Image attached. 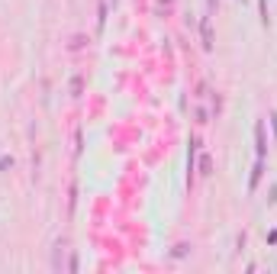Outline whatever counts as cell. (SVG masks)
<instances>
[{
  "label": "cell",
  "instance_id": "obj_3",
  "mask_svg": "<svg viewBox=\"0 0 277 274\" xmlns=\"http://www.w3.org/2000/svg\"><path fill=\"white\" fill-rule=\"evenodd\" d=\"M261 174H264V158H255V168H251V177H248V194H255V190H258Z\"/></svg>",
  "mask_w": 277,
  "mask_h": 274
},
{
  "label": "cell",
  "instance_id": "obj_7",
  "mask_svg": "<svg viewBox=\"0 0 277 274\" xmlns=\"http://www.w3.org/2000/svg\"><path fill=\"white\" fill-rule=\"evenodd\" d=\"M187 255H190V245L187 242H177L174 252H171V258H187Z\"/></svg>",
  "mask_w": 277,
  "mask_h": 274
},
{
  "label": "cell",
  "instance_id": "obj_11",
  "mask_svg": "<svg viewBox=\"0 0 277 274\" xmlns=\"http://www.w3.org/2000/svg\"><path fill=\"white\" fill-rule=\"evenodd\" d=\"M216 7H219V0H207V13H213Z\"/></svg>",
  "mask_w": 277,
  "mask_h": 274
},
{
  "label": "cell",
  "instance_id": "obj_6",
  "mask_svg": "<svg viewBox=\"0 0 277 274\" xmlns=\"http://www.w3.org/2000/svg\"><path fill=\"white\" fill-rule=\"evenodd\" d=\"M197 168H200V174H203V177H210V174H213V158H210L207 152H203L200 158H197Z\"/></svg>",
  "mask_w": 277,
  "mask_h": 274
},
{
  "label": "cell",
  "instance_id": "obj_5",
  "mask_svg": "<svg viewBox=\"0 0 277 274\" xmlns=\"http://www.w3.org/2000/svg\"><path fill=\"white\" fill-rule=\"evenodd\" d=\"M65 252H68V248H65V242H58V245H55V252H52V271H62V268H68V265H65Z\"/></svg>",
  "mask_w": 277,
  "mask_h": 274
},
{
  "label": "cell",
  "instance_id": "obj_10",
  "mask_svg": "<svg viewBox=\"0 0 277 274\" xmlns=\"http://www.w3.org/2000/svg\"><path fill=\"white\" fill-rule=\"evenodd\" d=\"M268 245H277V229H271V232H268Z\"/></svg>",
  "mask_w": 277,
  "mask_h": 274
},
{
  "label": "cell",
  "instance_id": "obj_12",
  "mask_svg": "<svg viewBox=\"0 0 277 274\" xmlns=\"http://www.w3.org/2000/svg\"><path fill=\"white\" fill-rule=\"evenodd\" d=\"M268 200H271V204H277V187H271V197Z\"/></svg>",
  "mask_w": 277,
  "mask_h": 274
},
{
  "label": "cell",
  "instance_id": "obj_8",
  "mask_svg": "<svg viewBox=\"0 0 277 274\" xmlns=\"http://www.w3.org/2000/svg\"><path fill=\"white\" fill-rule=\"evenodd\" d=\"M7 168H13V158H10V155H0V171H7Z\"/></svg>",
  "mask_w": 277,
  "mask_h": 274
},
{
  "label": "cell",
  "instance_id": "obj_4",
  "mask_svg": "<svg viewBox=\"0 0 277 274\" xmlns=\"http://www.w3.org/2000/svg\"><path fill=\"white\" fill-rule=\"evenodd\" d=\"M255 155L258 158H264L268 155V139H264V123L255 126Z\"/></svg>",
  "mask_w": 277,
  "mask_h": 274
},
{
  "label": "cell",
  "instance_id": "obj_9",
  "mask_svg": "<svg viewBox=\"0 0 277 274\" xmlns=\"http://www.w3.org/2000/svg\"><path fill=\"white\" fill-rule=\"evenodd\" d=\"M268 120H271V129H274V145H277V113H271Z\"/></svg>",
  "mask_w": 277,
  "mask_h": 274
},
{
  "label": "cell",
  "instance_id": "obj_1",
  "mask_svg": "<svg viewBox=\"0 0 277 274\" xmlns=\"http://www.w3.org/2000/svg\"><path fill=\"white\" fill-rule=\"evenodd\" d=\"M200 42H203V52H213V45H216V35H213V13L200 16Z\"/></svg>",
  "mask_w": 277,
  "mask_h": 274
},
{
  "label": "cell",
  "instance_id": "obj_13",
  "mask_svg": "<svg viewBox=\"0 0 277 274\" xmlns=\"http://www.w3.org/2000/svg\"><path fill=\"white\" fill-rule=\"evenodd\" d=\"M110 4H113V7H116V4H119V0H110Z\"/></svg>",
  "mask_w": 277,
  "mask_h": 274
},
{
  "label": "cell",
  "instance_id": "obj_2",
  "mask_svg": "<svg viewBox=\"0 0 277 274\" xmlns=\"http://www.w3.org/2000/svg\"><path fill=\"white\" fill-rule=\"evenodd\" d=\"M197 152H200V139L194 136L190 139V149H187V177H194V171H197Z\"/></svg>",
  "mask_w": 277,
  "mask_h": 274
}]
</instances>
